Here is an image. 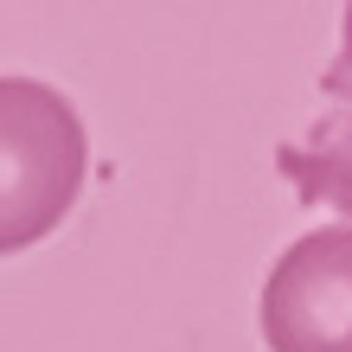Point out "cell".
<instances>
[{"label": "cell", "mask_w": 352, "mask_h": 352, "mask_svg": "<svg viewBox=\"0 0 352 352\" xmlns=\"http://www.w3.org/2000/svg\"><path fill=\"white\" fill-rule=\"evenodd\" d=\"M90 141L71 96L38 77H0V256L52 237L84 192Z\"/></svg>", "instance_id": "cell-1"}, {"label": "cell", "mask_w": 352, "mask_h": 352, "mask_svg": "<svg viewBox=\"0 0 352 352\" xmlns=\"http://www.w3.org/2000/svg\"><path fill=\"white\" fill-rule=\"evenodd\" d=\"M269 352H352V224L295 237L263 282Z\"/></svg>", "instance_id": "cell-2"}, {"label": "cell", "mask_w": 352, "mask_h": 352, "mask_svg": "<svg viewBox=\"0 0 352 352\" xmlns=\"http://www.w3.org/2000/svg\"><path fill=\"white\" fill-rule=\"evenodd\" d=\"M282 179L295 186L301 205H333L352 212V7L340 19V58L320 77V116L301 141L276 148Z\"/></svg>", "instance_id": "cell-3"}]
</instances>
